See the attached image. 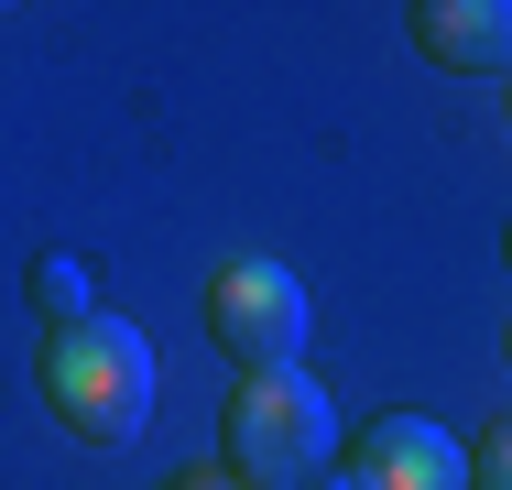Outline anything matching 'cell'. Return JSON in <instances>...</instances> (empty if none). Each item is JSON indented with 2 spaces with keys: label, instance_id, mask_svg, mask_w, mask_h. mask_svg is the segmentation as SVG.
Instances as JSON below:
<instances>
[{
  "label": "cell",
  "instance_id": "52a82bcc",
  "mask_svg": "<svg viewBox=\"0 0 512 490\" xmlns=\"http://www.w3.org/2000/svg\"><path fill=\"white\" fill-rule=\"evenodd\" d=\"M469 490H512V414L480 436V447H469Z\"/></svg>",
  "mask_w": 512,
  "mask_h": 490
},
{
  "label": "cell",
  "instance_id": "7a4b0ae2",
  "mask_svg": "<svg viewBox=\"0 0 512 490\" xmlns=\"http://www.w3.org/2000/svg\"><path fill=\"white\" fill-rule=\"evenodd\" d=\"M218 436H229V480H251V490H306L316 469H327V447H338V403L316 392L306 360H284V371H240L229 414H218Z\"/></svg>",
  "mask_w": 512,
  "mask_h": 490
},
{
  "label": "cell",
  "instance_id": "5b68a950",
  "mask_svg": "<svg viewBox=\"0 0 512 490\" xmlns=\"http://www.w3.org/2000/svg\"><path fill=\"white\" fill-rule=\"evenodd\" d=\"M414 44L447 77H512V0H414Z\"/></svg>",
  "mask_w": 512,
  "mask_h": 490
},
{
  "label": "cell",
  "instance_id": "6da1fadb",
  "mask_svg": "<svg viewBox=\"0 0 512 490\" xmlns=\"http://www.w3.org/2000/svg\"><path fill=\"white\" fill-rule=\"evenodd\" d=\"M44 403H55L66 436H88V447H131L142 414H153V338H142L131 316H109V305L44 327Z\"/></svg>",
  "mask_w": 512,
  "mask_h": 490
},
{
  "label": "cell",
  "instance_id": "7c38bea8",
  "mask_svg": "<svg viewBox=\"0 0 512 490\" xmlns=\"http://www.w3.org/2000/svg\"><path fill=\"white\" fill-rule=\"evenodd\" d=\"M502 349H512V338H502Z\"/></svg>",
  "mask_w": 512,
  "mask_h": 490
},
{
  "label": "cell",
  "instance_id": "3957f363",
  "mask_svg": "<svg viewBox=\"0 0 512 490\" xmlns=\"http://www.w3.org/2000/svg\"><path fill=\"white\" fill-rule=\"evenodd\" d=\"M306 284H295V262H273V251H229L218 273H207V338L240 360V371H284V360H306Z\"/></svg>",
  "mask_w": 512,
  "mask_h": 490
},
{
  "label": "cell",
  "instance_id": "9c48e42d",
  "mask_svg": "<svg viewBox=\"0 0 512 490\" xmlns=\"http://www.w3.org/2000/svg\"><path fill=\"white\" fill-rule=\"evenodd\" d=\"M327 490H371V480H360V469H349V480H327Z\"/></svg>",
  "mask_w": 512,
  "mask_h": 490
},
{
  "label": "cell",
  "instance_id": "ba28073f",
  "mask_svg": "<svg viewBox=\"0 0 512 490\" xmlns=\"http://www.w3.org/2000/svg\"><path fill=\"white\" fill-rule=\"evenodd\" d=\"M175 490H251V480H229V469H197V480H175Z\"/></svg>",
  "mask_w": 512,
  "mask_h": 490
},
{
  "label": "cell",
  "instance_id": "8992f818",
  "mask_svg": "<svg viewBox=\"0 0 512 490\" xmlns=\"http://www.w3.org/2000/svg\"><path fill=\"white\" fill-rule=\"evenodd\" d=\"M88 305H99V294H88V262H77V251H44V262H33V316H44V327L88 316Z\"/></svg>",
  "mask_w": 512,
  "mask_h": 490
},
{
  "label": "cell",
  "instance_id": "277c9868",
  "mask_svg": "<svg viewBox=\"0 0 512 490\" xmlns=\"http://www.w3.org/2000/svg\"><path fill=\"white\" fill-rule=\"evenodd\" d=\"M349 469L371 490H469V447L447 425H425V414H371Z\"/></svg>",
  "mask_w": 512,
  "mask_h": 490
},
{
  "label": "cell",
  "instance_id": "8fae6325",
  "mask_svg": "<svg viewBox=\"0 0 512 490\" xmlns=\"http://www.w3.org/2000/svg\"><path fill=\"white\" fill-rule=\"evenodd\" d=\"M0 11H11V0H0Z\"/></svg>",
  "mask_w": 512,
  "mask_h": 490
},
{
  "label": "cell",
  "instance_id": "30bf717a",
  "mask_svg": "<svg viewBox=\"0 0 512 490\" xmlns=\"http://www.w3.org/2000/svg\"><path fill=\"white\" fill-rule=\"evenodd\" d=\"M502 262H512V218H502Z\"/></svg>",
  "mask_w": 512,
  "mask_h": 490
}]
</instances>
